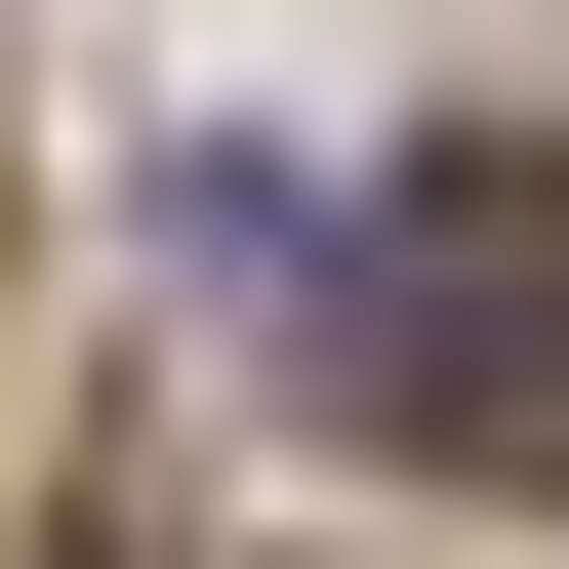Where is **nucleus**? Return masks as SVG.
I'll use <instances>...</instances> for the list:
<instances>
[{"label":"nucleus","instance_id":"obj_1","mask_svg":"<svg viewBox=\"0 0 569 569\" xmlns=\"http://www.w3.org/2000/svg\"><path fill=\"white\" fill-rule=\"evenodd\" d=\"M326 367L407 407V448H488V488H569V122H448V163L326 244Z\"/></svg>","mask_w":569,"mask_h":569}]
</instances>
